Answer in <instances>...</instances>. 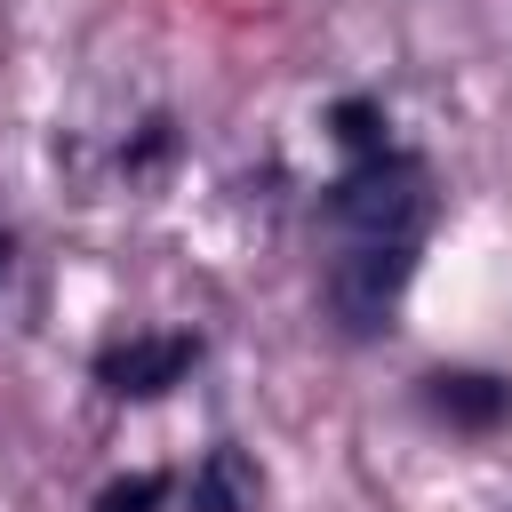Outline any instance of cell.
Returning <instances> with one entry per match:
<instances>
[{"instance_id": "cell-7", "label": "cell", "mask_w": 512, "mask_h": 512, "mask_svg": "<svg viewBox=\"0 0 512 512\" xmlns=\"http://www.w3.org/2000/svg\"><path fill=\"white\" fill-rule=\"evenodd\" d=\"M160 496H168V480H160V472H144V480H128V488H112L96 512H152Z\"/></svg>"}, {"instance_id": "cell-6", "label": "cell", "mask_w": 512, "mask_h": 512, "mask_svg": "<svg viewBox=\"0 0 512 512\" xmlns=\"http://www.w3.org/2000/svg\"><path fill=\"white\" fill-rule=\"evenodd\" d=\"M336 136H344V144H360V152H376V144H384L376 104H336Z\"/></svg>"}, {"instance_id": "cell-1", "label": "cell", "mask_w": 512, "mask_h": 512, "mask_svg": "<svg viewBox=\"0 0 512 512\" xmlns=\"http://www.w3.org/2000/svg\"><path fill=\"white\" fill-rule=\"evenodd\" d=\"M328 216H336L352 240H408V232L424 224V168L376 152V160H360V168L328 192Z\"/></svg>"}, {"instance_id": "cell-3", "label": "cell", "mask_w": 512, "mask_h": 512, "mask_svg": "<svg viewBox=\"0 0 512 512\" xmlns=\"http://www.w3.org/2000/svg\"><path fill=\"white\" fill-rule=\"evenodd\" d=\"M424 400H432V416H448L464 432H488L512 416V384L488 368H440V376H424Z\"/></svg>"}, {"instance_id": "cell-4", "label": "cell", "mask_w": 512, "mask_h": 512, "mask_svg": "<svg viewBox=\"0 0 512 512\" xmlns=\"http://www.w3.org/2000/svg\"><path fill=\"white\" fill-rule=\"evenodd\" d=\"M192 352H200L192 336H160V344H128V352H104V360H96V376H104L112 392H136V400H144V392H168V384L192 368Z\"/></svg>"}, {"instance_id": "cell-5", "label": "cell", "mask_w": 512, "mask_h": 512, "mask_svg": "<svg viewBox=\"0 0 512 512\" xmlns=\"http://www.w3.org/2000/svg\"><path fill=\"white\" fill-rule=\"evenodd\" d=\"M240 496H248V472H240V456H232V448H224V456H208L200 504H208V512H240Z\"/></svg>"}, {"instance_id": "cell-2", "label": "cell", "mask_w": 512, "mask_h": 512, "mask_svg": "<svg viewBox=\"0 0 512 512\" xmlns=\"http://www.w3.org/2000/svg\"><path fill=\"white\" fill-rule=\"evenodd\" d=\"M408 280H416V248H408V240H352V248L328 264V312H336L352 336H368V328H384V312L400 304Z\"/></svg>"}]
</instances>
